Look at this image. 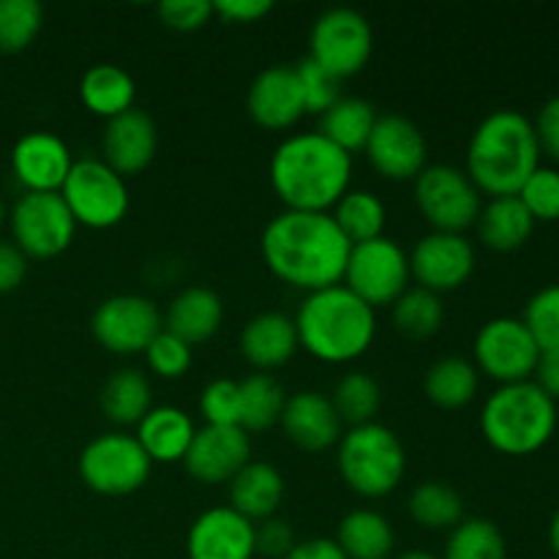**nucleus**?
Returning a JSON list of instances; mask_svg holds the SVG:
<instances>
[{"mask_svg": "<svg viewBox=\"0 0 559 559\" xmlns=\"http://www.w3.org/2000/svg\"><path fill=\"white\" fill-rule=\"evenodd\" d=\"M295 540L293 527L282 519H267V522L257 524V555L271 557V559H284L293 551Z\"/></svg>", "mask_w": 559, "mask_h": 559, "instance_id": "obj_46", "label": "nucleus"}, {"mask_svg": "<svg viewBox=\"0 0 559 559\" xmlns=\"http://www.w3.org/2000/svg\"><path fill=\"white\" fill-rule=\"evenodd\" d=\"M475 227H478V238L486 249L508 254V251L522 249L533 238L535 222L519 197H491L480 207Z\"/></svg>", "mask_w": 559, "mask_h": 559, "instance_id": "obj_27", "label": "nucleus"}, {"mask_svg": "<svg viewBox=\"0 0 559 559\" xmlns=\"http://www.w3.org/2000/svg\"><path fill=\"white\" fill-rule=\"evenodd\" d=\"M27 260L14 243L0 240V295L14 293L22 282H25Z\"/></svg>", "mask_w": 559, "mask_h": 559, "instance_id": "obj_49", "label": "nucleus"}, {"mask_svg": "<svg viewBox=\"0 0 559 559\" xmlns=\"http://www.w3.org/2000/svg\"><path fill=\"white\" fill-rule=\"evenodd\" d=\"M211 16L213 3H207V0H164L158 5V20L180 33L200 31L211 22Z\"/></svg>", "mask_w": 559, "mask_h": 559, "instance_id": "obj_45", "label": "nucleus"}, {"mask_svg": "<svg viewBox=\"0 0 559 559\" xmlns=\"http://www.w3.org/2000/svg\"><path fill=\"white\" fill-rule=\"evenodd\" d=\"M295 76H298L306 112L325 115L342 98V80L311 58H304L295 66Z\"/></svg>", "mask_w": 559, "mask_h": 559, "instance_id": "obj_41", "label": "nucleus"}, {"mask_svg": "<svg viewBox=\"0 0 559 559\" xmlns=\"http://www.w3.org/2000/svg\"><path fill=\"white\" fill-rule=\"evenodd\" d=\"M393 559H440V557L429 555V551H404V555H399Z\"/></svg>", "mask_w": 559, "mask_h": 559, "instance_id": "obj_53", "label": "nucleus"}, {"mask_svg": "<svg viewBox=\"0 0 559 559\" xmlns=\"http://www.w3.org/2000/svg\"><path fill=\"white\" fill-rule=\"evenodd\" d=\"M413 183L415 205L431 233L464 235L469 227H475L484 202L464 169L451 167V164H426V169Z\"/></svg>", "mask_w": 559, "mask_h": 559, "instance_id": "obj_8", "label": "nucleus"}, {"mask_svg": "<svg viewBox=\"0 0 559 559\" xmlns=\"http://www.w3.org/2000/svg\"><path fill=\"white\" fill-rule=\"evenodd\" d=\"M478 369L473 360L448 355L429 366L424 377V393L440 409H462L478 393Z\"/></svg>", "mask_w": 559, "mask_h": 559, "instance_id": "obj_31", "label": "nucleus"}, {"mask_svg": "<svg viewBox=\"0 0 559 559\" xmlns=\"http://www.w3.org/2000/svg\"><path fill=\"white\" fill-rule=\"evenodd\" d=\"M145 358L156 377H164V380H180V377L191 369L194 355H191V347L183 338L162 331L151 344H147Z\"/></svg>", "mask_w": 559, "mask_h": 559, "instance_id": "obj_43", "label": "nucleus"}, {"mask_svg": "<svg viewBox=\"0 0 559 559\" xmlns=\"http://www.w3.org/2000/svg\"><path fill=\"white\" fill-rule=\"evenodd\" d=\"M58 194L63 197L76 227L82 224L87 229L118 227L131 205L126 178H120L102 158H82V162H74V167H71L69 178H66L63 189Z\"/></svg>", "mask_w": 559, "mask_h": 559, "instance_id": "obj_7", "label": "nucleus"}, {"mask_svg": "<svg viewBox=\"0 0 559 559\" xmlns=\"http://www.w3.org/2000/svg\"><path fill=\"white\" fill-rule=\"evenodd\" d=\"M271 11V0H218V3H213V14L222 16L224 22H238V25L260 22Z\"/></svg>", "mask_w": 559, "mask_h": 559, "instance_id": "obj_48", "label": "nucleus"}, {"mask_svg": "<svg viewBox=\"0 0 559 559\" xmlns=\"http://www.w3.org/2000/svg\"><path fill=\"white\" fill-rule=\"evenodd\" d=\"M71 167L69 145L52 131H27L11 147V173L25 194H58Z\"/></svg>", "mask_w": 559, "mask_h": 559, "instance_id": "obj_18", "label": "nucleus"}, {"mask_svg": "<svg viewBox=\"0 0 559 559\" xmlns=\"http://www.w3.org/2000/svg\"><path fill=\"white\" fill-rule=\"evenodd\" d=\"M336 467L344 484L366 500L393 495L407 473V453L396 431L382 424L355 426L336 445Z\"/></svg>", "mask_w": 559, "mask_h": 559, "instance_id": "obj_6", "label": "nucleus"}, {"mask_svg": "<svg viewBox=\"0 0 559 559\" xmlns=\"http://www.w3.org/2000/svg\"><path fill=\"white\" fill-rule=\"evenodd\" d=\"M377 118L369 102L355 96H342L325 115H320V134L328 142H333L336 147H342L344 153H358L364 151L366 142H369L371 129H374Z\"/></svg>", "mask_w": 559, "mask_h": 559, "instance_id": "obj_32", "label": "nucleus"}, {"mask_svg": "<svg viewBox=\"0 0 559 559\" xmlns=\"http://www.w3.org/2000/svg\"><path fill=\"white\" fill-rule=\"evenodd\" d=\"M391 309L393 328H396L404 338H415V342L437 336L442 328V320H445L442 298L424 287H409Z\"/></svg>", "mask_w": 559, "mask_h": 559, "instance_id": "obj_36", "label": "nucleus"}, {"mask_svg": "<svg viewBox=\"0 0 559 559\" xmlns=\"http://www.w3.org/2000/svg\"><path fill=\"white\" fill-rule=\"evenodd\" d=\"M409 254L393 238L366 240L349 249L342 284L366 306H393L409 289Z\"/></svg>", "mask_w": 559, "mask_h": 559, "instance_id": "obj_10", "label": "nucleus"}, {"mask_svg": "<svg viewBox=\"0 0 559 559\" xmlns=\"http://www.w3.org/2000/svg\"><path fill=\"white\" fill-rule=\"evenodd\" d=\"M197 426L191 415L180 407H153L145 418L136 424V442L147 453L153 464L183 462L189 453Z\"/></svg>", "mask_w": 559, "mask_h": 559, "instance_id": "obj_25", "label": "nucleus"}, {"mask_svg": "<svg viewBox=\"0 0 559 559\" xmlns=\"http://www.w3.org/2000/svg\"><path fill=\"white\" fill-rule=\"evenodd\" d=\"M249 118L265 131H284L306 115L295 66H267L246 93Z\"/></svg>", "mask_w": 559, "mask_h": 559, "instance_id": "obj_21", "label": "nucleus"}, {"mask_svg": "<svg viewBox=\"0 0 559 559\" xmlns=\"http://www.w3.org/2000/svg\"><path fill=\"white\" fill-rule=\"evenodd\" d=\"M549 546L551 551H555V557L559 559V508L555 511V516H551V524H549Z\"/></svg>", "mask_w": 559, "mask_h": 559, "instance_id": "obj_52", "label": "nucleus"}, {"mask_svg": "<svg viewBox=\"0 0 559 559\" xmlns=\"http://www.w3.org/2000/svg\"><path fill=\"white\" fill-rule=\"evenodd\" d=\"M278 424L295 448L309 453H320L338 445L344 435V424L333 409L331 399L317 391H300L287 396Z\"/></svg>", "mask_w": 559, "mask_h": 559, "instance_id": "obj_22", "label": "nucleus"}, {"mask_svg": "<svg viewBox=\"0 0 559 559\" xmlns=\"http://www.w3.org/2000/svg\"><path fill=\"white\" fill-rule=\"evenodd\" d=\"M333 222L342 229L349 243H366L385 235L388 207L374 191L349 189L342 200L333 205Z\"/></svg>", "mask_w": 559, "mask_h": 559, "instance_id": "obj_34", "label": "nucleus"}, {"mask_svg": "<svg viewBox=\"0 0 559 559\" xmlns=\"http://www.w3.org/2000/svg\"><path fill=\"white\" fill-rule=\"evenodd\" d=\"M44 25V9L36 0H0V52H25Z\"/></svg>", "mask_w": 559, "mask_h": 559, "instance_id": "obj_39", "label": "nucleus"}, {"mask_svg": "<svg viewBox=\"0 0 559 559\" xmlns=\"http://www.w3.org/2000/svg\"><path fill=\"white\" fill-rule=\"evenodd\" d=\"M298 349L300 344L295 320L287 314H278V311H262V314L251 317L240 331V355L251 369L265 371V374L289 364Z\"/></svg>", "mask_w": 559, "mask_h": 559, "instance_id": "obj_23", "label": "nucleus"}, {"mask_svg": "<svg viewBox=\"0 0 559 559\" xmlns=\"http://www.w3.org/2000/svg\"><path fill=\"white\" fill-rule=\"evenodd\" d=\"M333 540L347 559H391L396 549V533H393L391 522L371 508L349 511L338 522Z\"/></svg>", "mask_w": 559, "mask_h": 559, "instance_id": "obj_29", "label": "nucleus"}, {"mask_svg": "<svg viewBox=\"0 0 559 559\" xmlns=\"http://www.w3.org/2000/svg\"><path fill=\"white\" fill-rule=\"evenodd\" d=\"M80 98L87 112H93L96 118L112 120L134 109V76L115 63L91 66L80 80Z\"/></svg>", "mask_w": 559, "mask_h": 559, "instance_id": "obj_28", "label": "nucleus"}, {"mask_svg": "<svg viewBox=\"0 0 559 559\" xmlns=\"http://www.w3.org/2000/svg\"><path fill=\"white\" fill-rule=\"evenodd\" d=\"M11 238L25 260H52L71 246L76 222L60 194H22L9 213Z\"/></svg>", "mask_w": 559, "mask_h": 559, "instance_id": "obj_12", "label": "nucleus"}, {"mask_svg": "<svg viewBox=\"0 0 559 559\" xmlns=\"http://www.w3.org/2000/svg\"><path fill=\"white\" fill-rule=\"evenodd\" d=\"M331 404L338 413V418H342V424L355 429V426L374 424L377 413L382 407V391L371 374L349 371L333 388Z\"/></svg>", "mask_w": 559, "mask_h": 559, "instance_id": "obj_37", "label": "nucleus"}, {"mask_svg": "<svg viewBox=\"0 0 559 559\" xmlns=\"http://www.w3.org/2000/svg\"><path fill=\"white\" fill-rule=\"evenodd\" d=\"M238 399H240V429L249 431H267L282 420L284 404H287V393L284 385L273 374L265 371H254L238 382Z\"/></svg>", "mask_w": 559, "mask_h": 559, "instance_id": "obj_33", "label": "nucleus"}, {"mask_svg": "<svg viewBox=\"0 0 559 559\" xmlns=\"http://www.w3.org/2000/svg\"><path fill=\"white\" fill-rule=\"evenodd\" d=\"M540 167L533 120L519 109H495L475 126L467 145V178L480 194L516 197Z\"/></svg>", "mask_w": 559, "mask_h": 559, "instance_id": "obj_3", "label": "nucleus"}, {"mask_svg": "<svg viewBox=\"0 0 559 559\" xmlns=\"http://www.w3.org/2000/svg\"><path fill=\"white\" fill-rule=\"evenodd\" d=\"M522 322L533 333L535 344L544 349H559V284L538 289L524 306Z\"/></svg>", "mask_w": 559, "mask_h": 559, "instance_id": "obj_40", "label": "nucleus"}, {"mask_svg": "<svg viewBox=\"0 0 559 559\" xmlns=\"http://www.w3.org/2000/svg\"><path fill=\"white\" fill-rule=\"evenodd\" d=\"M5 224V207H3V202H0V227H3Z\"/></svg>", "mask_w": 559, "mask_h": 559, "instance_id": "obj_54", "label": "nucleus"}, {"mask_svg": "<svg viewBox=\"0 0 559 559\" xmlns=\"http://www.w3.org/2000/svg\"><path fill=\"white\" fill-rule=\"evenodd\" d=\"M98 407L115 426H136L153 409V388L136 369H118L98 393Z\"/></svg>", "mask_w": 559, "mask_h": 559, "instance_id": "obj_30", "label": "nucleus"}, {"mask_svg": "<svg viewBox=\"0 0 559 559\" xmlns=\"http://www.w3.org/2000/svg\"><path fill=\"white\" fill-rule=\"evenodd\" d=\"M409 516L424 530H448L451 533L464 522V500L453 486L440 480H426L409 495Z\"/></svg>", "mask_w": 559, "mask_h": 559, "instance_id": "obj_35", "label": "nucleus"}, {"mask_svg": "<svg viewBox=\"0 0 559 559\" xmlns=\"http://www.w3.org/2000/svg\"><path fill=\"white\" fill-rule=\"evenodd\" d=\"M557 431V402L533 380L500 385L480 409V435L502 456H533Z\"/></svg>", "mask_w": 559, "mask_h": 559, "instance_id": "obj_5", "label": "nucleus"}, {"mask_svg": "<svg viewBox=\"0 0 559 559\" xmlns=\"http://www.w3.org/2000/svg\"><path fill=\"white\" fill-rule=\"evenodd\" d=\"M475 369L500 385L533 380L540 347L516 317H497L478 331L473 344Z\"/></svg>", "mask_w": 559, "mask_h": 559, "instance_id": "obj_13", "label": "nucleus"}, {"mask_svg": "<svg viewBox=\"0 0 559 559\" xmlns=\"http://www.w3.org/2000/svg\"><path fill=\"white\" fill-rule=\"evenodd\" d=\"M229 508L251 524L276 516L284 500V478L273 464L249 462L229 480Z\"/></svg>", "mask_w": 559, "mask_h": 559, "instance_id": "obj_26", "label": "nucleus"}, {"mask_svg": "<svg viewBox=\"0 0 559 559\" xmlns=\"http://www.w3.org/2000/svg\"><path fill=\"white\" fill-rule=\"evenodd\" d=\"M267 175L284 211L328 213L349 191L353 156L320 131H300L278 142Z\"/></svg>", "mask_w": 559, "mask_h": 559, "instance_id": "obj_2", "label": "nucleus"}, {"mask_svg": "<svg viewBox=\"0 0 559 559\" xmlns=\"http://www.w3.org/2000/svg\"><path fill=\"white\" fill-rule=\"evenodd\" d=\"M284 559H347L333 538H309L293 546Z\"/></svg>", "mask_w": 559, "mask_h": 559, "instance_id": "obj_51", "label": "nucleus"}, {"mask_svg": "<svg viewBox=\"0 0 559 559\" xmlns=\"http://www.w3.org/2000/svg\"><path fill=\"white\" fill-rule=\"evenodd\" d=\"M366 158L380 178L393 183L415 180L426 169V136L404 115H380L366 142Z\"/></svg>", "mask_w": 559, "mask_h": 559, "instance_id": "obj_15", "label": "nucleus"}, {"mask_svg": "<svg viewBox=\"0 0 559 559\" xmlns=\"http://www.w3.org/2000/svg\"><path fill=\"white\" fill-rule=\"evenodd\" d=\"M519 200L527 207L533 222H559V169L540 164L524 186L519 189Z\"/></svg>", "mask_w": 559, "mask_h": 559, "instance_id": "obj_42", "label": "nucleus"}, {"mask_svg": "<svg viewBox=\"0 0 559 559\" xmlns=\"http://www.w3.org/2000/svg\"><path fill=\"white\" fill-rule=\"evenodd\" d=\"M158 151V129L142 109H129L107 120L102 134V162L112 167L120 178L145 173Z\"/></svg>", "mask_w": 559, "mask_h": 559, "instance_id": "obj_20", "label": "nucleus"}, {"mask_svg": "<svg viewBox=\"0 0 559 559\" xmlns=\"http://www.w3.org/2000/svg\"><path fill=\"white\" fill-rule=\"evenodd\" d=\"M80 478L102 497H126L151 478L153 462L142 451L136 437L126 431H109L87 442L80 453Z\"/></svg>", "mask_w": 559, "mask_h": 559, "instance_id": "obj_9", "label": "nucleus"}, {"mask_svg": "<svg viewBox=\"0 0 559 559\" xmlns=\"http://www.w3.org/2000/svg\"><path fill=\"white\" fill-rule=\"evenodd\" d=\"M475 271V249L464 235L429 233L409 254V276L429 293H453L469 282Z\"/></svg>", "mask_w": 559, "mask_h": 559, "instance_id": "obj_16", "label": "nucleus"}, {"mask_svg": "<svg viewBox=\"0 0 559 559\" xmlns=\"http://www.w3.org/2000/svg\"><path fill=\"white\" fill-rule=\"evenodd\" d=\"M374 52V31L355 9H328L317 16L309 36V58L338 80L360 74Z\"/></svg>", "mask_w": 559, "mask_h": 559, "instance_id": "obj_11", "label": "nucleus"}, {"mask_svg": "<svg viewBox=\"0 0 559 559\" xmlns=\"http://www.w3.org/2000/svg\"><path fill=\"white\" fill-rule=\"evenodd\" d=\"M293 320L300 349L333 366L364 358L377 336V311L344 284L306 295Z\"/></svg>", "mask_w": 559, "mask_h": 559, "instance_id": "obj_4", "label": "nucleus"}, {"mask_svg": "<svg viewBox=\"0 0 559 559\" xmlns=\"http://www.w3.org/2000/svg\"><path fill=\"white\" fill-rule=\"evenodd\" d=\"M442 559H508V540L489 519H464L448 533Z\"/></svg>", "mask_w": 559, "mask_h": 559, "instance_id": "obj_38", "label": "nucleus"}, {"mask_svg": "<svg viewBox=\"0 0 559 559\" xmlns=\"http://www.w3.org/2000/svg\"><path fill=\"white\" fill-rule=\"evenodd\" d=\"M164 331L183 338L189 347L207 342L224 322V304L213 289L186 287L169 300L164 311Z\"/></svg>", "mask_w": 559, "mask_h": 559, "instance_id": "obj_24", "label": "nucleus"}, {"mask_svg": "<svg viewBox=\"0 0 559 559\" xmlns=\"http://www.w3.org/2000/svg\"><path fill=\"white\" fill-rule=\"evenodd\" d=\"M189 559H254L257 524L233 508H211L200 513L186 535Z\"/></svg>", "mask_w": 559, "mask_h": 559, "instance_id": "obj_19", "label": "nucleus"}, {"mask_svg": "<svg viewBox=\"0 0 559 559\" xmlns=\"http://www.w3.org/2000/svg\"><path fill=\"white\" fill-rule=\"evenodd\" d=\"M200 413L205 426H240L238 382L213 380L202 388Z\"/></svg>", "mask_w": 559, "mask_h": 559, "instance_id": "obj_44", "label": "nucleus"}, {"mask_svg": "<svg viewBox=\"0 0 559 559\" xmlns=\"http://www.w3.org/2000/svg\"><path fill=\"white\" fill-rule=\"evenodd\" d=\"M533 382L551 399V402H559V349H544V353H540Z\"/></svg>", "mask_w": 559, "mask_h": 559, "instance_id": "obj_50", "label": "nucleus"}, {"mask_svg": "<svg viewBox=\"0 0 559 559\" xmlns=\"http://www.w3.org/2000/svg\"><path fill=\"white\" fill-rule=\"evenodd\" d=\"M535 140H538L540 156H549L551 162L559 164V96L549 98L538 109L533 120Z\"/></svg>", "mask_w": 559, "mask_h": 559, "instance_id": "obj_47", "label": "nucleus"}, {"mask_svg": "<svg viewBox=\"0 0 559 559\" xmlns=\"http://www.w3.org/2000/svg\"><path fill=\"white\" fill-rule=\"evenodd\" d=\"M164 331V317L151 298L112 295L102 300L91 317V333L98 347L112 355L145 353L147 344Z\"/></svg>", "mask_w": 559, "mask_h": 559, "instance_id": "obj_14", "label": "nucleus"}, {"mask_svg": "<svg viewBox=\"0 0 559 559\" xmlns=\"http://www.w3.org/2000/svg\"><path fill=\"white\" fill-rule=\"evenodd\" d=\"M349 249L353 243L331 213L282 211L265 224L260 238L267 271L306 295L342 284Z\"/></svg>", "mask_w": 559, "mask_h": 559, "instance_id": "obj_1", "label": "nucleus"}, {"mask_svg": "<svg viewBox=\"0 0 559 559\" xmlns=\"http://www.w3.org/2000/svg\"><path fill=\"white\" fill-rule=\"evenodd\" d=\"M251 462V440L240 426H202L183 459L186 473L202 486L229 484Z\"/></svg>", "mask_w": 559, "mask_h": 559, "instance_id": "obj_17", "label": "nucleus"}]
</instances>
